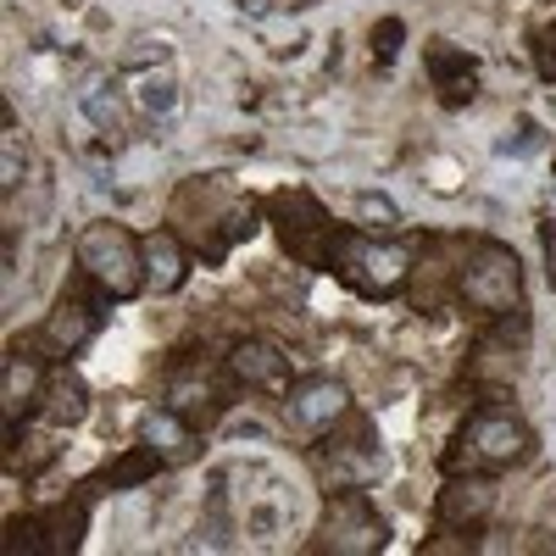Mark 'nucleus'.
<instances>
[{
    "mask_svg": "<svg viewBox=\"0 0 556 556\" xmlns=\"http://www.w3.org/2000/svg\"><path fill=\"white\" fill-rule=\"evenodd\" d=\"M329 267L345 278V285L367 301H384L406 285V273H412V251L401 240H379V235H356V228H334V256Z\"/></svg>",
    "mask_w": 556,
    "mask_h": 556,
    "instance_id": "f257e3e1",
    "label": "nucleus"
},
{
    "mask_svg": "<svg viewBox=\"0 0 556 556\" xmlns=\"http://www.w3.org/2000/svg\"><path fill=\"white\" fill-rule=\"evenodd\" d=\"M78 273L96 278L112 301H134L151 285L146 278V240H134L123 223H89L78 235Z\"/></svg>",
    "mask_w": 556,
    "mask_h": 556,
    "instance_id": "f03ea898",
    "label": "nucleus"
},
{
    "mask_svg": "<svg viewBox=\"0 0 556 556\" xmlns=\"http://www.w3.org/2000/svg\"><path fill=\"white\" fill-rule=\"evenodd\" d=\"M534 451V434L523 417L513 412H479L468 417V429L456 434V445L445 451V473H462V468H518V462H529Z\"/></svg>",
    "mask_w": 556,
    "mask_h": 556,
    "instance_id": "7ed1b4c3",
    "label": "nucleus"
},
{
    "mask_svg": "<svg viewBox=\"0 0 556 556\" xmlns=\"http://www.w3.org/2000/svg\"><path fill=\"white\" fill-rule=\"evenodd\" d=\"M462 301H468L473 312H490V317L518 312V301H523V262H518V251L501 245V240H479L468 267H462Z\"/></svg>",
    "mask_w": 556,
    "mask_h": 556,
    "instance_id": "20e7f679",
    "label": "nucleus"
},
{
    "mask_svg": "<svg viewBox=\"0 0 556 556\" xmlns=\"http://www.w3.org/2000/svg\"><path fill=\"white\" fill-rule=\"evenodd\" d=\"M273 223H278V240H285V251L306 267H329L334 256V223L329 212H323L306 190H278L273 201Z\"/></svg>",
    "mask_w": 556,
    "mask_h": 556,
    "instance_id": "39448f33",
    "label": "nucleus"
},
{
    "mask_svg": "<svg viewBox=\"0 0 556 556\" xmlns=\"http://www.w3.org/2000/svg\"><path fill=\"white\" fill-rule=\"evenodd\" d=\"M390 540V523L374 513L367 490H340L323 513V551H340V556H367V551H384Z\"/></svg>",
    "mask_w": 556,
    "mask_h": 556,
    "instance_id": "423d86ee",
    "label": "nucleus"
},
{
    "mask_svg": "<svg viewBox=\"0 0 556 556\" xmlns=\"http://www.w3.org/2000/svg\"><path fill=\"white\" fill-rule=\"evenodd\" d=\"M106 290L89 278V290H62L56 295V306H51V317H45V329H39V340L51 345L56 356H73V351H84L89 340H96V329L106 323Z\"/></svg>",
    "mask_w": 556,
    "mask_h": 556,
    "instance_id": "0eeeda50",
    "label": "nucleus"
},
{
    "mask_svg": "<svg viewBox=\"0 0 556 556\" xmlns=\"http://www.w3.org/2000/svg\"><path fill=\"white\" fill-rule=\"evenodd\" d=\"M285 406H290V424L323 434V429H334L340 417H351V390H345L340 379H323V374H317V379H301Z\"/></svg>",
    "mask_w": 556,
    "mask_h": 556,
    "instance_id": "6e6552de",
    "label": "nucleus"
},
{
    "mask_svg": "<svg viewBox=\"0 0 556 556\" xmlns=\"http://www.w3.org/2000/svg\"><path fill=\"white\" fill-rule=\"evenodd\" d=\"M424 62H429V78H434V89H440L445 106H468V101L479 96V62L462 51V45L434 39L429 51H424Z\"/></svg>",
    "mask_w": 556,
    "mask_h": 556,
    "instance_id": "1a4fd4ad",
    "label": "nucleus"
},
{
    "mask_svg": "<svg viewBox=\"0 0 556 556\" xmlns=\"http://www.w3.org/2000/svg\"><path fill=\"white\" fill-rule=\"evenodd\" d=\"M228 374H235L245 390H285L290 356L278 351L273 340H240L235 351H228Z\"/></svg>",
    "mask_w": 556,
    "mask_h": 556,
    "instance_id": "9d476101",
    "label": "nucleus"
},
{
    "mask_svg": "<svg viewBox=\"0 0 556 556\" xmlns=\"http://www.w3.org/2000/svg\"><path fill=\"white\" fill-rule=\"evenodd\" d=\"M490 513H495V484L479 479V473H468V479L451 473V484L440 490V518L451 529H479Z\"/></svg>",
    "mask_w": 556,
    "mask_h": 556,
    "instance_id": "9b49d317",
    "label": "nucleus"
},
{
    "mask_svg": "<svg viewBox=\"0 0 556 556\" xmlns=\"http://www.w3.org/2000/svg\"><path fill=\"white\" fill-rule=\"evenodd\" d=\"M139 440H146L167 468H178V462H190L195 456V429L184 424V412L178 406H162V412H146V424H139Z\"/></svg>",
    "mask_w": 556,
    "mask_h": 556,
    "instance_id": "f8f14e48",
    "label": "nucleus"
},
{
    "mask_svg": "<svg viewBox=\"0 0 556 556\" xmlns=\"http://www.w3.org/2000/svg\"><path fill=\"white\" fill-rule=\"evenodd\" d=\"M146 278L156 285V295L184 290V278H190V256H184L178 235H167V228H156V235L146 240Z\"/></svg>",
    "mask_w": 556,
    "mask_h": 556,
    "instance_id": "ddd939ff",
    "label": "nucleus"
},
{
    "mask_svg": "<svg viewBox=\"0 0 556 556\" xmlns=\"http://www.w3.org/2000/svg\"><path fill=\"white\" fill-rule=\"evenodd\" d=\"M45 417H51L56 429H67V424H84V412H89V390L73 379V374H51L45 379Z\"/></svg>",
    "mask_w": 556,
    "mask_h": 556,
    "instance_id": "4468645a",
    "label": "nucleus"
},
{
    "mask_svg": "<svg viewBox=\"0 0 556 556\" xmlns=\"http://www.w3.org/2000/svg\"><path fill=\"white\" fill-rule=\"evenodd\" d=\"M45 395V367L34 356H7V384H0V401H7V417H17L23 406H34Z\"/></svg>",
    "mask_w": 556,
    "mask_h": 556,
    "instance_id": "2eb2a0df",
    "label": "nucleus"
},
{
    "mask_svg": "<svg viewBox=\"0 0 556 556\" xmlns=\"http://www.w3.org/2000/svg\"><path fill=\"white\" fill-rule=\"evenodd\" d=\"M167 468V462L151 451V445H139V451H128L123 462H112V468L89 484V495H101V484H112V490H134V484H146V479H156Z\"/></svg>",
    "mask_w": 556,
    "mask_h": 556,
    "instance_id": "dca6fc26",
    "label": "nucleus"
},
{
    "mask_svg": "<svg viewBox=\"0 0 556 556\" xmlns=\"http://www.w3.org/2000/svg\"><path fill=\"white\" fill-rule=\"evenodd\" d=\"M45 540H51V551H78L84 540V523H89V501H73V506H56V513H45Z\"/></svg>",
    "mask_w": 556,
    "mask_h": 556,
    "instance_id": "f3484780",
    "label": "nucleus"
},
{
    "mask_svg": "<svg viewBox=\"0 0 556 556\" xmlns=\"http://www.w3.org/2000/svg\"><path fill=\"white\" fill-rule=\"evenodd\" d=\"M356 223L367 228V235H395V228H401V212H395L390 195L362 190V195H356Z\"/></svg>",
    "mask_w": 556,
    "mask_h": 556,
    "instance_id": "a211bd4d",
    "label": "nucleus"
},
{
    "mask_svg": "<svg viewBox=\"0 0 556 556\" xmlns=\"http://www.w3.org/2000/svg\"><path fill=\"white\" fill-rule=\"evenodd\" d=\"M529 45H534V62H540V78H556V0L534 17L529 28Z\"/></svg>",
    "mask_w": 556,
    "mask_h": 556,
    "instance_id": "6ab92c4d",
    "label": "nucleus"
},
{
    "mask_svg": "<svg viewBox=\"0 0 556 556\" xmlns=\"http://www.w3.org/2000/svg\"><path fill=\"white\" fill-rule=\"evenodd\" d=\"M84 112H89V123H96V128H117V101L106 96V84H89L84 89Z\"/></svg>",
    "mask_w": 556,
    "mask_h": 556,
    "instance_id": "aec40b11",
    "label": "nucleus"
},
{
    "mask_svg": "<svg viewBox=\"0 0 556 556\" xmlns=\"http://www.w3.org/2000/svg\"><path fill=\"white\" fill-rule=\"evenodd\" d=\"M17 184H23V134H17V123L7 128V162H0V190H17Z\"/></svg>",
    "mask_w": 556,
    "mask_h": 556,
    "instance_id": "412c9836",
    "label": "nucleus"
},
{
    "mask_svg": "<svg viewBox=\"0 0 556 556\" xmlns=\"http://www.w3.org/2000/svg\"><path fill=\"white\" fill-rule=\"evenodd\" d=\"M401 39H406V23H401V17H384V23L374 28V62H395Z\"/></svg>",
    "mask_w": 556,
    "mask_h": 556,
    "instance_id": "4be33fe9",
    "label": "nucleus"
},
{
    "mask_svg": "<svg viewBox=\"0 0 556 556\" xmlns=\"http://www.w3.org/2000/svg\"><path fill=\"white\" fill-rule=\"evenodd\" d=\"M139 101H146V112H156V117H173V106H178V89H173L167 78H162V84L151 78V84H146V96H139Z\"/></svg>",
    "mask_w": 556,
    "mask_h": 556,
    "instance_id": "5701e85b",
    "label": "nucleus"
},
{
    "mask_svg": "<svg viewBox=\"0 0 556 556\" xmlns=\"http://www.w3.org/2000/svg\"><path fill=\"white\" fill-rule=\"evenodd\" d=\"M534 146H540V139H534V123H523L518 139H501V156H513V151L523 156V151H534Z\"/></svg>",
    "mask_w": 556,
    "mask_h": 556,
    "instance_id": "b1692460",
    "label": "nucleus"
}]
</instances>
